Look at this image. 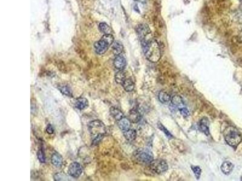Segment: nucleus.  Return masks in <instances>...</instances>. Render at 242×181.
I'll return each instance as SVG.
<instances>
[{
  "instance_id": "c85d7f7f",
  "label": "nucleus",
  "mask_w": 242,
  "mask_h": 181,
  "mask_svg": "<svg viewBox=\"0 0 242 181\" xmlns=\"http://www.w3.org/2000/svg\"><path fill=\"white\" fill-rule=\"evenodd\" d=\"M179 111H180V113L183 117H188L190 115V111L185 107H183L181 109H180Z\"/></svg>"
},
{
  "instance_id": "7ed1b4c3",
  "label": "nucleus",
  "mask_w": 242,
  "mask_h": 181,
  "mask_svg": "<svg viewBox=\"0 0 242 181\" xmlns=\"http://www.w3.org/2000/svg\"><path fill=\"white\" fill-rule=\"evenodd\" d=\"M223 135L227 144L234 149H236L242 142L241 133L233 126L227 127L224 131Z\"/></svg>"
},
{
  "instance_id": "bb28decb",
  "label": "nucleus",
  "mask_w": 242,
  "mask_h": 181,
  "mask_svg": "<svg viewBox=\"0 0 242 181\" xmlns=\"http://www.w3.org/2000/svg\"><path fill=\"white\" fill-rule=\"evenodd\" d=\"M191 168L197 178V179H199L201 176V173H202V170L201 168L198 166H191Z\"/></svg>"
},
{
  "instance_id": "f03ea898",
  "label": "nucleus",
  "mask_w": 242,
  "mask_h": 181,
  "mask_svg": "<svg viewBox=\"0 0 242 181\" xmlns=\"http://www.w3.org/2000/svg\"><path fill=\"white\" fill-rule=\"evenodd\" d=\"M145 57L151 62L155 63L160 60L161 51L157 42L152 39L141 41Z\"/></svg>"
},
{
  "instance_id": "412c9836",
  "label": "nucleus",
  "mask_w": 242,
  "mask_h": 181,
  "mask_svg": "<svg viewBox=\"0 0 242 181\" xmlns=\"http://www.w3.org/2000/svg\"><path fill=\"white\" fill-rule=\"evenodd\" d=\"M123 50V45L119 42H114L112 44V51L115 55L119 56Z\"/></svg>"
},
{
  "instance_id": "a211bd4d",
  "label": "nucleus",
  "mask_w": 242,
  "mask_h": 181,
  "mask_svg": "<svg viewBox=\"0 0 242 181\" xmlns=\"http://www.w3.org/2000/svg\"><path fill=\"white\" fill-rule=\"evenodd\" d=\"M58 89L63 95L72 97V90L69 85L65 84H60L58 85Z\"/></svg>"
},
{
  "instance_id": "dca6fc26",
  "label": "nucleus",
  "mask_w": 242,
  "mask_h": 181,
  "mask_svg": "<svg viewBox=\"0 0 242 181\" xmlns=\"http://www.w3.org/2000/svg\"><path fill=\"white\" fill-rule=\"evenodd\" d=\"M110 112L111 115L116 120H120L122 118L124 117L123 113L119 109H118L117 107H111L110 110Z\"/></svg>"
},
{
  "instance_id": "6e6552de",
  "label": "nucleus",
  "mask_w": 242,
  "mask_h": 181,
  "mask_svg": "<svg viewBox=\"0 0 242 181\" xmlns=\"http://www.w3.org/2000/svg\"><path fill=\"white\" fill-rule=\"evenodd\" d=\"M83 172L82 166L77 163L73 162L70 164L68 168V174L73 178H78Z\"/></svg>"
},
{
  "instance_id": "393cba45",
  "label": "nucleus",
  "mask_w": 242,
  "mask_h": 181,
  "mask_svg": "<svg viewBox=\"0 0 242 181\" xmlns=\"http://www.w3.org/2000/svg\"><path fill=\"white\" fill-rule=\"evenodd\" d=\"M99 29L101 30V31H102L104 34H111V29L105 22L100 23L99 26Z\"/></svg>"
},
{
  "instance_id": "c756f323",
  "label": "nucleus",
  "mask_w": 242,
  "mask_h": 181,
  "mask_svg": "<svg viewBox=\"0 0 242 181\" xmlns=\"http://www.w3.org/2000/svg\"><path fill=\"white\" fill-rule=\"evenodd\" d=\"M46 132L48 134H53L55 132V129L52 124H48L46 127Z\"/></svg>"
},
{
  "instance_id": "9b49d317",
  "label": "nucleus",
  "mask_w": 242,
  "mask_h": 181,
  "mask_svg": "<svg viewBox=\"0 0 242 181\" xmlns=\"http://www.w3.org/2000/svg\"><path fill=\"white\" fill-rule=\"evenodd\" d=\"M113 64L115 67L118 70H123L127 65V62L125 59L121 56H116V58L115 59Z\"/></svg>"
},
{
  "instance_id": "7c9ffc66",
  "label": "nucleus",
  "mask_w": 242,
  "mask_h": 181,
  "mask_svg": "<svg viewBox=\"0 0 242 181\" xmlns=\"http://www.w3.org/2000/svg\"><path fill=\"white\" fill-rule=\"evenodd\" d=\"M241 1H242V0H241Z\"/></svg>"
},
{
  "instance_id": "9d476101",
  "label": "nucleus",
  "mask_w": 242,
  "mask_h": 181,
  "mask_svg": "<svg viewBox=\"0 0 242 181\" xmlns=\"http://www.w3.org/2000/svg\"><path fill=\"white\" fill-rule=\"evenodd\" d=\"M199 130L206 135H210V129L208 126V120L207 118H203L198 123Z\"/></svg>"
},
{
  "instance_id": "b1692460",
  "label": "nucleus",
  "mask_w": 242,
  "mask_h": 181,
  "mask_svg": "<svg viewBox=\"0 0 242 181\" xmlns=\"http://www.w3.org/2000/svg\"><path fill=\"white\" fill-rule=\"evenodd\" d=\"M54 180L56 181H70L69 177L63 172H58L54 175Z\"/></svg>"
},
{
  "instance_id": "f8f14e48",
  "label": "nucleus",
  "mask_w": 242,
  "mask_h": 181,
  "mask_svg": "<svg viewBox=\"0 0 242 181\" xmlns=\"http://www.w3.org/2000/svg\"><path fill=\"white\" fill-rule=\"evenodd\" d=\"M52 164L56 167H60L63 164V158L58 152H55L51 156Z\"/></svg>"
},
{
  "instance_id": "20e7f679",
  "label": "nucleus",
  "mask_w": 242,
  "mask_h": 181,
  "mask_svg": "<svg viewBox=\"0 0 242 181\" xmlns=\"http://www.w3.org/2000/svg\"><path fill=\"white\" fill-rule=\"evenodd\" d=\"M113 42V36L111 34H105L101 39L94 45L96 53L100 55L104 54Z\"/></svg>"
},
{
  "instance_id": "f3484780",
  "label": "nucleus",
  "mask_w": 242,
  "mask_h": 181,
  "mask_svg": "<svg viewBox=\"0 0 242 181\" xmlns=\"http://www.w3.org/2000/svg\"><path fill=\"white\" fill-rule=\"evenodd\" d=\"M234 166L230 161H225L221 166V170L225 175H229L233 170Z\"/></svg>"
},
{
  "instance_id": "423d86ee",
  "label": "nucleus",
  "mask_w": 242,
  "mask_h": 181,
  "mask_svg": "<svg viewBox=\"0 0 242 181\" xmlns=\"http://www.w3.org/2000/svg\"><path fill=\"white\" fill-rule=\"evenodd\" d=\"M149 167L152 173L157 175L162 174L168 168L167 163L163 159H153L149 164Z\"/></svg>"
},
{
  "instance_id": "ddd939ff",
  "label": "nucleus",
  "mask_w": 242,
  "mask_h": 181,
  "mask_svg": "<svg viewBox=\"0 0 242 181\" xmlns=\"http://www.w3.org/2000/svg\"><path fill=\"white\" fill-rule=\"evenodd\" d=\"M118 124L119 129L123 132L127 131L131 127V121L128 119V118H126L125 117L120 120L118 121Z\"/></svg>"
},
{
  "instance_id": "0eeeda50",
  "label": "nucleus",
  "mask_w": 242,
  "mask_h": 181,
  "mask_svg": "<svg viewBox=\"0 0 242 181\" xmlns=\"http://www.w3.org/2000/svg\"><path fill=\"white\" fill-rule=\"evenodd\" d=\"M136 30L137 34H138L141 41L151 39V38L150 39L147 38L149 35H150L151 34V30L147 24H139L136 27Z\"/></svg>"
},
{
  "instance_id": "cd10ccee",
  "label": "nucleus",
  "mask_w": 242,
  "mask_h": 181,
  "mask_svg": "<svg viewBox=\"0 0 242 181\" xmlns=\"http://www.w3.org/2000/svg\"><path fill=\"white\" fill-rule=\"evenodd\" d=\"M157 126H158L159 129L161 131H162V132L165 134V135H166L168 138H173V136L172 135V134L166 129V128L164 126V125H163L162 123H161L160 122H159V123H157Z\"/></svg>"
},
{
  "instance_id": "6ab92c4d",
  "label": "nucleus",
  "mask_w": 242,
  "mask_h": 181,
  "mask_svg": "<svg viewBox=\"0 0 242 181\" xmlns=\"http://www.w3.org/2000/svg\"><path fill=\"white\" fill-rule=\"evenodd\" d=\"M122 85L127 92H132L135 89V83L131 78H126Z\"/></svg>"
},
{
  "instance_id": "2eb2a0df",
  "label": "nucleus",
  "mask_w": 242,
  "mask_h": 181,
  "mask_svg": "<svg viewBox=\"0 0 242 181\" xmlns=\"http://www.w3.org/2000/svg\"><path fill=\"white\" fill-rule=\"evenodd\" d=\"M128 119L132 123H137L141 120V115L137 109H133L129 112Z\"/></svg>"
},
{
  "instance_id": "1a4fd4ad",
  "label": "nucleus",
  "mask_w": 242,
  "mask_h": 181,
  "mask_svg": "<svg viewBox=\"0 0 242 181\" xmlns=\"http://www.w3.org/2000/svg\"><path fill=\"white\" fill-rule=\"evenodd\" d=\"M74 105L76 109L80 111H82L89 107V103L87 99L84 97H79L76 99Z\"/></svg>"
},
{
  "instance_id": "4be33fe9",
  "label": "nucleus",
  "mask_w": 242,
  "mask_h": 181,
  "mask_svg": "<svg viewBox=\"0 0 242 181\" xmlns=\"http://www.w3.org/2000/svg\"><path fill=\"white\" fill-rule=\"evenodd\" d=\"M159 99L162 103L166 104L171 100V99L169 94H168L166 91L162 90L159 94Z\"/></svg>"
},
{
  "instance_id": "5701e85b",
  "label": "nucleus",
  "mask_w": 242,
  "mask_h": 181,
  "mask_svg": "<svg viewBox=\"0 0 242 181\" xmlns=\"http://www.w3.org/2000/svg\"><path fill=\"white\" fill-rule=\"evenodd\" d=\"M115 81L117 83L122 85L123 83V82L125 81V80L126 79L125 74L123 71V70H119V71L117 72L116 74H115Z\"/></svg>"
},
{
  "instance_id": "a878e982",
  "label": "nucleus",
  "mask_w": 242,
  "mask_h": 181,
  "mask_svg": "<svg viewBox=\"0 0 242 181\" xmlns=\"http://www.w3.org/2000/svg\"><path fill=\"white\" fill-rule=\"evenodd\" d=\"M37 157H38V160L40 161V163H45L46 158H45L44 151L43 150V147L40 148V150L38 151V153H37Z\"/></svg>"
},
{
  "instance_id": "39448f33",
  "label": "nucleus",
  "mask_w": 242,
  "mask_h": 181,
  "mask_svg": "<svg viewBox=\"0 0 242 181\" xmlns=\"http://www.w3.org/2000/svg\"><path fill=\"white\" fill-rule=\"evenodd\" d=\"M133 155L136 161L141 164H149L153 160L152 153L148 149H139Z\"/></svg>"
},
{
  "instance_id": "4468645a",
  "label": "nucleus",
  "mask_w": 242,
  "mask_h": 181,
  "mask_svg": "<svg viewBox=\"0 0 242 181\" xmlns=\"http://www.w3.org/2000/svg\"><path fill=\"white\" fill-rule=\"evenodd\" d=\"M171 105L174 106L176 108H178L179 109H181L182 107H184V102L183 100L182 99L181 96L176 95H174L171 99Z\"/></svg>"
},
{
  "instance_id": "aec40b11",
  "label": "nucleus",
  "mask_w": 242,
  "mask_h": 181,
  "mask_svg": "<svg viewBox=\"0 0 242 181\" xmlns=\"http://www.w3.org/2000/svg\"><path fill=\"white\" fill-rule=\"evenodd\" d=\"M123 136L125 138V139L130 142H132L133 141L135 140L137 136V132H136V130L135 129H130L129 130H128L127 131L123 132Z\"/></svg>"
},
{
  "instance_id": "f257e3e1",
  "label": "nucleus",
  "mask_w": 242,
  "mask_h": 181,
  "mask_svg": "<svg viewBox=\"0 0 242 181\" xmlns=\"http://www.w3.org/2000/svg\"><path fill=\"white\" fill-rule=\"evenodd\" d=\"M88 129L91 136V144L97 146L106 135V129L105 124L101 120L91 121L88 124Z\"/></svg>"
}]
</instances>
